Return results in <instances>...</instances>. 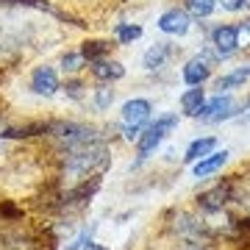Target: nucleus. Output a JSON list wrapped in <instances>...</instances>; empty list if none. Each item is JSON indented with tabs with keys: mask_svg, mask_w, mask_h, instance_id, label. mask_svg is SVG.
<instances>
[{
	"mask_svg": "<svg viewBox=\"0 0 250 250\" xmlns=\"http://www.w3.org/2000/svg\"><path fill=\"white\" fill-rule=\"evenodd\" d=\"M156 28L167 36H187L189 28H192V17L187 14V9L172 6V9L161 11V17L156 20Z\"/></svg>",
	"mask_w": 250,
	"mask_h": 250,
	"instance_id": "nucleus-3",
	"label": "nucleus"
},
{
	"mask_svg": "<svg viewBox=\"0 0 250 250\" xmlns=\"http://www.w3.org/2000/svg\"><path fill=\"white\" fill-rule=\"evenodd\" d=\"M0 3H17V6H20V0H0Z\"/></svg>",
	"mask_w": 250,
	"mask_h": 250,
	"instance_id": "nucleus-25",
	"label": "nucleus"
},
{
	"mask_svg": "<svg viewBox=\"0 0 250 250\" xmlns=\"http://www.w3.org/2000/svg\"><path fill=\"white\" fill-rule=\"evenodd\" d=\"M236 114L239 111H236V100L231 98V92H220L211 100H203V106L197 108L195 120H203V123H225V120H231Z\"/></svg>",
	"mask_w": 250,
	"mask_h": 250,
	"instance_id": "nucleus-2",
	"label": "nucleus"
},
{
	"mask_svg": "<svg viewBox=\"0 0 250 250\" xmlns=\"http://www.w3.org/2000/svg\"><path fill=\"white\" fill-rule=\"evenodd\" d=\"M184 6H187V14H189V17L206 20V17H211V14H214L217 0H184Z\"/></svg>",
	"mask_w": 250,
	"mask_h": 250,
	"instance_id": "nucleus-16",
	"label": "nucleus"
},
{
	"mask_svg": "<svg viewBox=\"0 0 250 250\" xmlns=\"http://www.w3.org/2000/svg\"><path fill=\"white\" fill-rule=\"evenodd\" d=\"M81 250H108V248H106V245H100V242H92V239H89Z\"/></svg>",
	"mask_w": 250,
	"mask_h": 250,
	"instance_id": "nucleus-24",
	"label": "nucleus"
},
{
	"mask_svg": "<svg viewBox=\"0 0 250 250\" xmlns=\"http://www.w3.org/2000/svg\"><path fill=\"white\" fill-rule=\"evenodd\" d=\"M214 150H217L214 136H200V139H195V142H189L184 161H187V164H195V161H200L203 156H208V153H214Z\"/></svg>",
	"mask_w": 250,
	"mask_h": 250,
	"instance_id": "nucleus-12",
	"label": "nucleus"
},
{
	"mask_svg": "<svg viewBox=\"0 0 250 250\" xmlns=\"http://www.w3.org/2000/svg\"><path fill=\"white\" fill-rule=\"evenodd\" d=\"M81 67H83V56L81 53H64L62 56V70L64 72H70L72 75V72H78Z\"/></svg>",
	"mask_w": 250,
	"mask_h": 250,
	"instance_id": "nucleus-18",
	"label": "nucleus"
},
{
	"mask_svg": "<svg viewBox=\"0 0 250 250\" xmlns=\"http://www.w3.org/2000/svg\"><path fill=\"white\" fill-rule=\"evenodd\" d=\"M228 159H231L228 150H214V153H208V156H203L200 161H195L192 172H195V178H208V175L223 170L225 164H228Z\"/></svg>",
	"mask_w": 250,
	"mask_h": 250,
	"instance_id": "nucleus-10",
	"label": "nucleus"
},
{
	"mask_svg": "<svg viewBox=\"0 0 250 250\" xmlns=\"http://www.w3.org/2000/svg\"><path fill=\"white\" fill-rule=\"evenodd\" d=\"M211 47H214L217 59H231L239 53V36H236V25H217L211 28Z\"/></svg>",
	"mask_w": 250,
	"mask_h": 250,
	"instance_id": "nucleus-4",
	"label": "nucleus"
},
{
	"mask_svg": "<svg viewBox=\"0 0 250 250\" xmlns=\"http://www.w3.org/2000/svg\"><path fill=\"white\" fill-rule=\"evenodd\" d=\"M250 78V64H242V67H236V70L225 72L223 78L214 81V89L217 95L220 92H231V89H239V86H245V81Z\"/></svg>",
	"mask_w": 250,
	"mask_h": 250,
	"instance_id": "nucleus-11",
	"label": "nucleus"
},
{
	"mask_svg": "<svg viewBox=\"0 0 250 250\" xmlns=\"http://www.w3.org/2000/svg\"><path fill=\"white\" fill-rule=\"evenodd\" d=\"M178 123H181V117L175 111H164L161 117H156V123L147 125L139 134V139H136V159L139 161L150 159L153 153L159 150V145L167 139V134H172L178 128Z\"/></svg>",
	"mask_w": 250,
	"mask_h": 250,
	"instance_id": "nucleus-1",
	"label": "nucleus"
},
{
	"mask_svg": "<svg viewBox=\"0 0 250 250\" xmlns=\"http://www.w3.org/2000/svg\"><path fill=\"white\" fill-rule=\"evenodd\" d=\"M111 42H103V39H86L83 45H81V50L78 53L83 56V62H98V59H106L108 53H111Z\"/></svg>",
	"mask_w": 250,
	"mask_h": 250,
	"instance_id": "nucleus-13",
	"label": "nucleus"
},
{
	"mask_svg": "<svg viewBox=\"0 0 250 250\" xmlns=\"http://www.w3.org/2000/svg\"><path fill=\"white\" fill-rule=\"evenodd\" d=\"M92 100H95V108H98V111H108L111 103H114V89H111V83H100V86H95Z\"/></svg>",
	"mask_w": 250,
	"mask_h": 250,
	"instance_id": "nucleus-17",
	"label": "nucleus"
},
{
	"mask_svg": "<svg viewBox=\"0 0 250 250\" xmlns=\"http://www.w3.org/2000/svg\"><path fill=\"white\" fill-rule=\"evenodd\" d=\"M142 34H145V31H142V25H139V22H117V25H114L117 45H134Z\"/></svg>",
	"mask_w": 250,
	"mask_h": 250,
	"instance_id": "nucleus-15",
	"label": "nucleus"
},
{
	"mask_svg": "<svg viewBox=\"0 0 250 250\" xmlns=\"http://www.w3.org/2000/svg\"><path fill=\"white\" fill-rule=\"evenodd\" d=\"M245 106H248V108H250V95H248V100H245Z\"/></svg>",
	"mask_w": 250,
	"mask_h": 250,
	"instance_id": "nucleus-26",
	"label": "nucleus"
},
{
	"mask_svg": "<svg viewBox=\"0 0 250 250\" xmlns=\"http://www.w3.org/2000/svg\"><path fill=\"white\" fill-rule=\"evenodd\" d=\"M59 89H62V83H59V72L53 67H47V64L34 67V72H31V92L34 95H39V98H53Z\"/></svg>",
	"mask_w": 250,
	"mask_h": 250,
	"instance_id": "nucleus-5",
	"label": "nucleus"
},
{
	"mask_svg": "<svg viewBox=\"0 0 250 250\" xmlns=\"http://www.w3.org/2000/svg\"><path fill=\"white\" fill-rule=\"evenodd\" d=\"M172 53H175V47H172L170 42H156V45H150L147 50H145L142 67H145L147 72L164 70V67H167V62L172 59Z\"/></svg>",
	"mask_w": 250,
	"mask_h": 250,
	"instance_id": "nucleus-8",
	"label": "nucleus"
},
{
	"mask_svg": "<svg viewBox=\"0 0 250 250\" xmlns=\"http://www.w3.org/2000/svg\"><path fill=\"white\" fill-rule=\"evenodd\" d=\"M181 78H184V83H187V86H203L206 81L211 78V64L206 62L200 53L192 56V59L184 64V70H181Z\"/></svg>",
	"mask_w": 250,
	"mask_h": 250,
	"instance_id": "nucleus-7",
	"label": "nucleus"
},
{
	"mask_svg": "<svg viewBox=\"0 0 250 250\" xmlns=\"http://www.w3.org/2000/svg\"><path fill=\"white\" fill-rule=\"evenodd\" d=\"M0 147H3V139H0Z\"/></svg>",
	"mask_w": 250,
	"mask_h": 250,
	"instance_id": "nucleus-27",
	"label": "nucleus"
},
{
	"mask_svg": "<svg viewBox=\"0 0 250 250\" xmlns=\"http://www.w3.org/2000/svg\"><path fill=\"white\" fill-rule=\"evenodd\" d=\"M150 114H153V103L147 98H131L123 103V125H150Z\"/></svg>",
	"mask_w": 250,
	"mask_h": 250,
	"instance_id": "nucleus-6",
	"label": "nucleus"
},
{
	"mask_svg": "<svg viewBox=\"0 0 250 250\" xmlns=\"http://www.w3.org/2000/svg\"><path fill=\"white\" fill-rule=\"evenodd\" d=\"M92 231H95V225H92L89 231H83V233H81V236H78V239H75V242H70V245H67V250H81V248H83V245H86V242H89Z\"/></svg>",
	"mask_w": 250,
	"mask_h": 250,
	"instance_id": "nucleus-23",
	"label": "nucleus"
},
{
	"mask_svg": "<svg viewBox=\"0 0 250 250\" xmlns=\"http://www.w3.org/2000/svg\"><path fill=\"white\" fill-rule=\"evenodd\" d=\"M236 36H239V50H242V47L248 50V47H250V22L236 25Z\"/></svg>",
	"mask_w": 250,
	"mask_h": 250,
	"instance_id": "nucleus-20",
	"label": "nucleus"
},
{
	"mask_svg": "<svg viewBox=\"0 0 250 250\" xmlns=\"http://www.w3.org/2000/svg\"><path fill=\"white\" fill-rule=\"evenodd\" d=\"M217 3H220L225 11H231V14H236V11H242L248 6V0H217Z\"/></svg>",
	"mask_w": 250,
	"mask_h": 250,
	"instance_id": "nucleus-21",
	"label": "nucleus"
},
{
	"mask_svg": "<svg viewBox=\"0 0 250 250\" xmlns=\"http://www.w3.org/2000/svg\"><path fill=\"white\" fill-rule=\"evenodd\" d=\"M203 100H206L203 86H189V89L181 95V111H184L187 117H195L197 108L203 106Z\"/></svg>",
	"mask_w": 250,
	"mask_h": 250,
	"instance_id": "nucleus-14",
	"label": "nucleus"
},
{
	"mask_svg": "<svg viewBox=\"0 0 250 250\" xmlns=\"http://www.w3.org/2000/svg\"><path fill=\"white\" fill-rule=\"evenodd\" d=\"M145 128L142 125H123V136L128 139V142H136L139 139V134H142Z\"/></svg>",
	"mask_w": 250,
	"mask_h": 250,
	"instance_id": "nucleus-22",
	"label": "nucleus"
},
{
	"mask_svg": "<svg viewBox=\"0 0 250 250\" xmlns=\"http://www.w3.org/2000/svg\"><path fill=\"white\" fill-rule=\"evenodd\" d=\"M64 92H67V95H70L72 100H81V98H83V81L70 78L67 83H64Z\"/></svg>",
	"mask_w": 250,
	"mask_h": 250,
	"instance_id": "nucleus-19",
	"label": "nucleus"
},
{
	"mask_svg": "<svg viewBox=\"0 0 250 250\" xmlns=\"http://www.w3.org/2000/svg\"><path fill=\"white\" fill-rule=\"evenodd\" d=\"M89 72L95 75V78L100 81V83H114V81L125 78V67L117 59H98V62L89 64Z\"/></svg>",
	"mask_w": 250,
	"mask_h": 250,
	"instance_id": "nucleus-9",
	"label": "nucleus"
}]
</instances>
